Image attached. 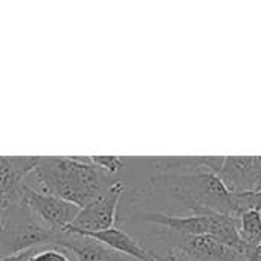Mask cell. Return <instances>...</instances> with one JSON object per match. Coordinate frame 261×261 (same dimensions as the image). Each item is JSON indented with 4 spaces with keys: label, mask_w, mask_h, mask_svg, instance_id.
I'll use <instances>...</instances> for the list:
<instances>
[{
    "label": "cell",
    "mask_w": 261,
    "mask_h": 261,
    "mask_svg": "<svg viewBox=\"0 0 261 261\" xmlns=\"http://www.w3.org/2000/svg\"><path fill=\"white\" fill-rule=\"evenodd\" d=\"M24 185L83 208L104 194L113 182L112 176L93 165L89 158L40 156Z\"/></svg>",
    "instance_id": "1"
},
{
    "label": "cell",
    "mask_w": 261,
    "mask_h": 261,
    "mask_svg": "<svg viewBox=\"0 0 261 261\" xmlns=\"http://www.w3.org/2000/svg\"><path fill=\"white\" fill-rule=\"evenodd\" d=\"M148 194L176 199L193 214L220 213L239 220L234 194L223 185L219 174L210 170L151 176Z\"/></svg>",
    "instance_id": "2"
},
{
    "label": "cell",
    "mask_w": 261,
    "mask_h": 261,
    "mask_svg": "<svg viewBox=\"0 0 261 261\" xmlns=\"http://www.w3.org/2000/svg\"><path fill=\"white\" fill-rule=\"evenodd\" d=\"M61 232L47 228L23 202L3 206L0 228V258L43 246H55Z\"/></svg>",
    "instance_id": "3"
},
{
    "label": "cell",
    "mask_w": 261,
    "mask_h": 261,
    "mask_svg": "<svg viewBox=\"0 0 261 261\" xmlns=\"http://www.w3.org/2000/svg\"><path fill=\"white\" fill-rule=\"evenodd\" d=\"M151 239L164 245L161 252L180 254L190 261H245L242 252L234 251L211 236H185L168 229H156Z\"/></svg>",
    "instance_id": "4"
},
{
    "label": "cell",
    "mask_w": 261,
    "mask_h": 261,
    "mask_svg": "<svg viewBox=\"0 0 261 261\" xmlns=\"http://www.w3.org/2000/svg\"><path fill=\"white\" fill-rule=\"evenodd\" d=\"M127 191V185L122 182H113V185L99 197L80 208V213L73 223L64 231L76 232H99L115 226L118 205Z\"/></svg>",
    "instance_id": "5"
},
{
    "label": "cell",
    "mask_w": 261,
    "mask_h": 261,
    "mask_svg": "<svg viewBox=\"0 0 261 261\" xmlns=\"http://www.w3.org/2000/svg\"><path fill=\"white\" fill-rule=\"evenodd\" d=\"M21 202L28 205L32 213L52 231L63 232L76 219L80 208L64 199L38 193L28 185H23Z\"/></svg>",
    "instance_id": "6"
},
{
    "label": "cell",
    "mask_w": 261,
    "mask_h": 261,
    "mask_svg": "<svg viewBox=\"0 0 261 261\" xmlns=\"http://www.w3.org/2000/svg\"><path fill=\"white\" fill-rule=\"evenodd\" d=\"M40 156H0V206L21 202L26 177L38 164Z\"/></svg>",
    "instance_id": "7"
},
{
    "label": "cell",
    "mask_w": 261,
    "mask_h": 261,
    "mask_svg": "<svg viewBox=\"0 0 261 261\" xmlns=\"http://www.w3.org/2000/svg\"><path fill=\"white\" fill-rule=\"evenodd\" d=\"M54 248L72 252L76 257V261H128L92 237L66 231L60 234Z\"/></svg>",
    "instance_id": "8"
},
{
    "label": "cell",
    "mask_w": 261,
    "mask_h": 261,
    "mask_svg": "<svg viewBox=\"0 0 261 261\" xmlns=\"http://www.w3.org/2000/svg\"><path fill=\"white\" fill-rule=\"evenodd\" d=\"M225 162V156H180V158H148L153 176L190 173L197 170H210L219 174Z\"/></svg>",
    "instance_id": "9"
},
{
    "label": "cell",
    "mask_w": 261,
    "mask_h": 261,
    "mask_svg": "<svg viewBox=\"0 0 261 261\" xmlns=\"http://www.w3.org/2000/svg\"><path fill=\"white\" fill-rule=\"evenodd\" d=\"M219 177L232 194L255 191L257 179L254 171V156H225Z\"/></svg>",
    "instance_id": "10"
},
{
    "label": "cell",
    "mask_w": 261,
    "mask_h": 261,
    "mask_svg": "<svg viewBox=\"0 0 261 261\" xmlns=\"http://www.w3.org/2000/svg\"><path fill=\"white\" fill-rule=\"evenodd\" d=\"M66 232L92 237V239L98 240L99 243H102L104 246H107L109 249H112L121 255L130 257L136 261H156L153 254L150 252V249L144 248L130 234H127L125 231H122L116 226L106 229V231H99V232H76V231H66Z\"/></svg>",
    "instance_id": "11"
},
{
    "label": "cell",
    "mask_w": 261,
    "mask_h": 261,
    "mask_svg": "<svg viewBox=\"0 0 261 261\" xmlns=\"http://www.w3.org/2000/svg\"><path fill=\"white\" fill-rule=\"evenodd\" d=\"M144 222L158 225L164 229L185 234V236H208L210 231V214H193V216H171L167 213H147L142 214Z\"/></svg>",
    "instance_id": "12"
},
{
    "label": "cell",
    "mask_w": 261,
    "mask_h": 261,
    "mask_svg": "<svg viewBox=\"0 0 261 261\" xmlns=\"http://www.w3.org/2000/svg\"><path fill=\"white\" fill-rule=\"evenodd\" d=\"M208 236L214 237L225 246L239 251L243 254V246L239 236V222L237 219L220 214V213H211L210 214V231Z\"/></svg>",
    "instance_id": "13"
},
{
    "label": "cell",
    "mask_w": 261,
    "mask_h": 261,
    "mask_svg": "<svg viewBox=\"0 0 261 261\" xmlns=\"http://www.w3.org/2000/svg\"><path fill=\"white\" fill-rule=\"evenodd\" d=\"M239 236L245 249L261 245V213L257 210H248L239 217Z\"/></svg>",
    "instance_id": "14"
},
{
    "label": "cell",
    "mask_w": 261,
    "mask_h": 261,
    "mask_svg": "<svg viewBox=\"0 0 261 261\" xmlns=\"http://www.w3.org/2000/svg\"><path fill=\"white\" fill-rule=\"evenodd\" d=\"M237 217L248 210H257L261 213V191H249L242 194H234Z\"/></svg>",
    "instance_id": "15"
},
{
    "label": "cell",
    "mask_w": 261,
    "mask_h": 261,
    "mask_svg": "<svg viewBox=\"0 0 261 261\" xmlns=\"http://www.w3.org/2000/svg\"><path fill=\"white\" fill-rule=\"evenodd\" d=\"M89 159L109 176L116 174L122 168V159L119 156H89Z\"/></svg>",
    "instance_id": "16"
},
{
    "label": "cell",
    "mask_w": 261,
    "mask_h": 261,
    "mask_svg": "<svg viewBox=\"0 0 261 261\" xmlns=\"http://www.w3.org/2000/svg\"><path fill=\"white\" fill-rule=\"evenodd\" d=\"M31 261H72L69 255L64 252V249L60 248H46V249H37L34 255L31 257Z\"/></svg>",
    "instance_id": "17"
},
{
    "label": "cell",
    "mask_w": 261,
    "mask_h": 261,
    "mask_svg": "<svg viewBox=\"0 0 261 261\" xmlns=\"http://www.w3.org/2000/svg\"><path fill=\"white\" fill-rule=\"evenodd\" d=\"M151 252V251H150ZM156 261H190L185 258L180 254H174V252H151Z\"/></svg>",
    "instance_id": "18"
},
{
    "label": "cell",
    "mask_w": 261,
    "mask_h": 261,
    "mask_svg": "<svg viewBox=\"0 0 261 261\" xmlns=\"http://www.w3.org/2000/svg\"><path fill=\"white\" fill-rule=\"evenodd\" d=\"M245 261H261V245L243 251Z\"/></svg>",
    "instance_id": "19"
},
{
    "label": "cell",
    "mask_w": 261,
    "mask_h": 261,
    "mask_svg": "<svg viewBox=\"0 0 261 261\" xmlns=\"http://www.w3.org/2000/svg\"><path fill=\"white\" fill-rule=\"evenodd\" d=\"M37 249H31V251H26V252H21V254H17V255H12V257H6V258H0V261H31V257L34 255Z\"/></svg>",
    "instance_id": "20"
},
{
    "label": "cell",
    "mask_w": 261,
    "mask_h": 261,
    "mask_svg": "<svg viewBox=\"0 0 261 261\" xmlns=\"http://www.w3.org/2000/svg\"><path fill=\"white\" fill-rule=\"evenodd\" d=\"M2 216H3V206H0V228H2Z\"/></svg>",
    "instance_id": "21"
},
{
    "label": "cell",
    "mask_w": 261,
    "mask_h": 261,
    "mask_svg": "<svg viewBox=\"0 0 261 261\" xmlns=\"http://www.w3.org/2000/svg\"><path fill=\"white\" fill-rule=\"evenodd\" d=\"M260 191H261V190H260Z\"/></svg>",
    "instance_id": "22"
}]
</instances>
